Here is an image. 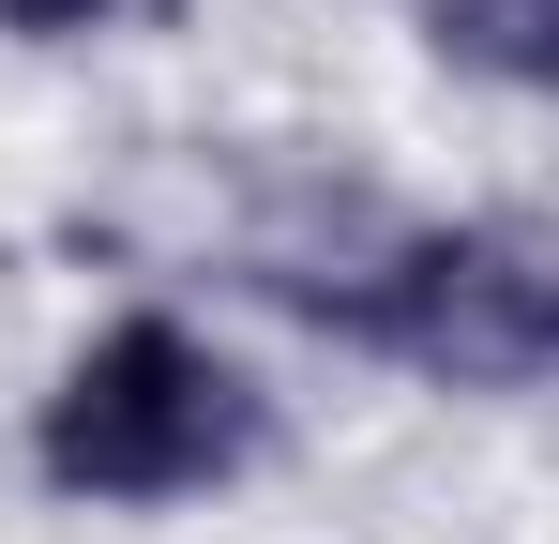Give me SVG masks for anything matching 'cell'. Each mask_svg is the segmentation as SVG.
<instances>
[{
	"instance_id": "obj_1",
	"label": "cell",
	"mask_w": 559,
	"mask_h": 544,
	"mask_svg": "<svg viewBox=\"0 0 559 544\" xmlns=\"http://www.w3.org/2000/svg\"><path fill=\"white\" fill-rule=\"evenodd\" d=\"M258 287L424 393H559V243L514 212H364L348 243H273Z\"/></svg>"
},
{
	"instance_id": "obj_2",
	"label": "cell",
	"mask_w": 559,
	"mask_h": 544,
	"mask_svg": "<svg viewBox=\"0 0 559 544\" xmlns=\"http://www.w3.org/2000/svg\"><path fill=\"white\" fill-rule=\"evenodd\" d=\"M258 453H273L258 378L212 348L197 318H167V303L106 318L92 348L46 378V409H31V469H46L61 499H92V515H167V499H212V484H242Z\"/></svg>"
},
{
	"instance_id": "obj_3",
	"label": "cell",
	"mask_w": 559,
	"mask_h": 544,
	"mask_svg": "<svg viewBox=\"0 0 559 544\" xmlns=\"http://www.w3.org/2000/svg\"><path fill=\"white\" fill-rule=\"evenodd\" d=\"M408 31L454 76H499V91H530V106H559V0H408Z\"/></svg>"
},
{
	"instance_id": "obj_4",
	"label": "cell",
	"mask_w": 559,
	"mask_h": 544,
	"mask_svg": "<svg viewBox=\"0 0 559 544\" xmlns=\"http://www.w3.org/2000/svg\"><path fill=\"white\" fill-rule=\"evenodd\" d=\"M106 15H121V0H0V31H15V46H92Z\"/></svg>"
}]
</instances>
